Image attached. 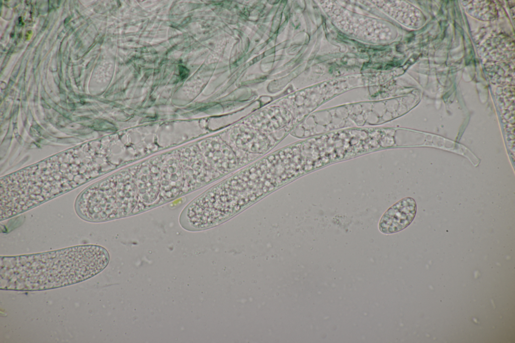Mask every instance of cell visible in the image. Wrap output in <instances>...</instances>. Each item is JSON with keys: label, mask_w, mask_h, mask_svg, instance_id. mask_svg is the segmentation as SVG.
I'll return each mask as SVG.
<instances>
[{"label": "cell", "mask_w": 515, "mask_h": 343, "mask_svg": "<svg viewBox=\"0 0 515 343\" xmlns=\"http://www.w3.org/2000/svg\"><path fill=\"white\" fill-rule=\"evenodd\" d=\"M109 259L108 251L97 245L1 256L0 287L3 290L31 291L74 284L102 272Z\"/></svg>", "instance_id": "obj_1"}, {"label": "cell", "mask_w": 515, "mask_h": 343, "mask_svg": "<svg viewBox=\"0 0 515 343\" xmlns=\"http://www.w3.org/2000/svg\"><path fill=\"white\" fill-rule=\"evenodd\" d=\"M104 160L95 148L79 147L11 174L9 200L17 214L73 190L103 173Z\"/></svg>", "instance_id": "obj_2"}, {"label": "cell", "mask_w": 515, "mask_h": 343, "mask_svg": "<svg viewBox=\"0 0 515 343\" xmlns=\"http://www.w3.org/2000/svg\"><path fill=\"white\" fill-rule=\"evenodd\" d=\"M416 212L415 200L411 197L403 198L383 214L379 222V229L384 234L398 232L410 224Z\"/></svg>", "instance_id": "obj_3"}]
</instances>
